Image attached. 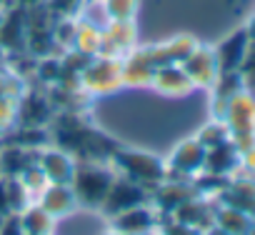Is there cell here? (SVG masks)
Returning a JSON list of instances; mask_svg holds the SVG:
<instances>
[{"label":"cell","instance_id":"1","mask_svg":"<svg viewBox=\"0 0 255 235\" xmlns=\"http://www.w3.org/2000/svg\"><path fill=\"white\" fill-rule=\"evenodd\" d=\"M115 173H120L123 178L133 180L143 188H155L160 185L165 178H168V170H165V163L150 153H143V150H125V148H115L110 153V160Z\"/></svg>","mask_w":255,"mask_h":235},{"label":"cell","instance_id":"2","mask_svg":"<svg viewBox=\"0 0 255 235\" xmlns=\"http://www.w3.org/2000/svg\"><path fill=\"white\" fill-rule=\"evenodd\" d=\"M115 175L118 173L113 170V165H103V163L75 165L70 188H73V193L78 198V205L88 208V210H100V205H103Z\"/></svg>","mask_w":255,"mask_h":235},{"label":"cell","instance_id":"3","mask_svg":"<svg viewBox=\"0 0 255 235\" xmlns=\"http://www.w3.org/2000/svg\"><path fill=\"white\" fill-rule=\"evenodd\" d=\"M80 85L90 95H110L123 88V58L95 55L80 73Z\"/></svg>","mask_w":255,"mask_h":235},{"label":"cell","instance_id":"4","mask_svg":"<svg viewBox=\"0 0 255 235\" xmlns=\"http://www.w3.org/2000/svg\"><path fill=\"white\" fill-rule=\"evenodd\" d=\"M198 45V40L193 35H175L170 40H163V43H153V45H143V48H133L130 58L150 65L153 70L155 68H163V65H180L190 50Z\"/></svg>","mask_w":255,"mask_h":235},{"label":"cell","instance_id":"5","mask_svg":"<svg viewBox=\"0 0 255 235\" xmlns=\"http://www.w3.org/2000/svg\"><path fill=\"white\" fill-rule=\"evenodd\" d=\"M143 203H150V193L148 188L133 183V180H128L123 175H115L103 205H100V215H105L108 220L128 208H135V205H143Z\"/></svg>","mask_w":255,"mask_h":235},{"label":"cell","instance_id":"6","mask_svg":"<svg viewBox=\"0 0 255 235\" xmlns=\"http://www.w3.org/2000/svg\"><path fill=\"white\" fill-rule=\"evenodd\" d=\"M203 165H205V145L198 138H190V140H183L173 150V155L165 163V170H168V178L183 180V178H193L203 173Z\"/></svg>","mask_w":255,"mask_h":235},{"label":"cell","instance_id":"7","mask_svg":"<svg viewBox=\"0 0 255 235\" xmlns=\"http://www.w3.org/2000/svg\"><path fill=\"white\" fill-rule=\"evenodd\" d=\"M180 68L190 78L193 88H213L218 75H220L218 60H215V50L208 48V45H200V43L190 50V55L180 63Z\"/></svg>","mask_w":255,"mask_h":235},{"label":"cell","instance_id":"8","mask_svg":"<svg viewBox=\"0 0 255 235\" xmlns=\"http://www.w3.org/2000/svg\"><path fill=\"white\" fill-rule=\"evenodd\" d=\"M158 225V210L150 203L128 208L118 215L110 218V230L118 235H143V233H153Z\"/></svg>","mask_w":255,"mask_h":235},{"label":"cell","instance_id":"9","mask_svg":"<svg viewBox=\"0 0 255 235\" xmlns=\"http://www.w3.org/2000/svg\"><path fill=\"white\" fill-rule=\"evenodd\" d=\"M138 43V30L133 20H110L103 28V45L98 55H108V58H125Z\"/></svg>","mask_w":255,"mask_h":235},{"label":"cell","instance_id":"10","mask_svg":"<svg viewBox=\"0 0 255 235\" xmlns=\"http://www.w3.org/2000/svg\"><path fill=\"white\" fill-rule=\"evenodd\" d=\"M35 203L40 208H45L55 220H60V218H65V215H70L73 210L80 208L78 205V198H75V193L70 188V183H48L38 193Z\"/></svg>","mask_w":255,"mask_h":235},{"label":"cell","instance_id":"11","mask_svg":"<svg viewBox=\"0 0 255 235\" xmlns=\"http://www.w3.org/2000/svg\"><path fill=\"white\" fill-rule=\"evenodd\" d=\"M250 38L245 33V28L230 33L228 38H223L213 50H215V60H218V70L220 73H238L243 65V58L248 53Z\"/></svg>","mask_w":255,"mask_h":235},{"label":"cell","instance_id":"12","mask_svg":"<svg viewBox=\"0 0 255 235\" xmlns=\"http://www.w3.org/2000/svg\"><path fill=\"white\" fill-rule=\"evenodd\" d=\"M150 88L165 98H183L193 90V83L180 65H163V68H155Z\"/></svg>","mask_w":255,"mask_h":235},{"label":"cell","instance_id":"13","mask_svg":"<svg viewBox=\"0 0 255 235\" xmlns=\"http://www.w3.org/2000/svg\"><path fill=\"white\" fill-rule=\"evenodd\" d=\"M38 165L45 173L48 183H70L75 173V160L65 150H43L38 153Z\"/></svg>","mask_w":255,"mask_h":235},{"label":"cell","instance_id":"14","mask_svg":"<svg viewBox=\"0 0 255 235\" xmlns=\"http://www.w3.org/2000/svg\"><path fill=\"white\" fill-rule=\"evenodd\" d=\"M53 103L48 100V98H38V93H23L20 98H18V123L20 125H43L48 118H50V113H53V108H50Z\"/></svg>","mask_w":255,"mask_h":235},{"label":"cell","instance_id":"15","mask_svg":"<svg viewBox=\"0 0 255 235\" xmlns=\"http://www.w3.org/2000/svg\"><path fill=\"white\" fill-rule=\"evenodd\" d=\"M238 160H240V150L233 145V140H225V143L205 150L203 170L210 173V175H225L228 170H233L238 165Z\"/></svg>","mask_w":255,"mask_h":235},{"label":"cell","instance_id":"16","mask_svg":"<svg viewBox=\"0 0 255 235\" xmlns=\"http://www.w3.org/2000/svg\"><path fill=\"white\" fill-rule=\"evenodd\" d=\"M18 218H20V225H23L25 235H53L55 218L45 208H40L38 203H30L25 210L18 213Z\"/></svg>","mask_w":255,"mask_h":235},{"label":"cell","instance_id":"17","mask_svg":"<svg viewBox=\"0 0 255 235\" xmlns=\"http://www.w3.org/2000/svg\"><path fill=\"white\" fill-rule=\"evenodd\" d=\"M100 45H103V28H98V25H93V23L78 18L70 50H78V53H83V55H88V58H95V55L100 53Z\"/></svg>","mask_w":255,"mask_h":235},{"label":"cell","instance_id":"18","mask_svg":"<svg viewBox=\"0 0 255 235\" xmlns=\"http://www.w3.org/2000/svg\"><path fill=\"white\" fill-rule=\"evenodd\" d=\"M215 225L223 228L230 235H245V233L253 230L250 215L243 213V210H238V208H233V205H225V208L215 210Z\"/></svg>","mask_w":255,"mask_h":235},{"label":"cell","instance_id":"19","mask_svg":"<svg viewBox=\"0 0 255 235\" xmlns=\"http://www.w3.org/2000/svg\"><path fill=\"white\" fill-rule=\"evenodd\" d=\"M153 68L125 55L123 58V88H150L153 83Z\"/></svg>","mask_w":255,"mask_h":235},{"label":"cell","instance_id":"20","mask_svg":"<svg viewBox=\"0 0 255 235\" xmlns=\"http://www.w3.org/2000/svg\"><path fill=\"white\" fill-rule=\"evenodd\" d=\"M30 163H33V158H30V153L23 145H10V148L0 150V170H3L5 178L20 175Z\"/></svg>","mask_w":255,"mask_h":235},{"label":"cell","instance_id":"21","mask_svg":"<svg viewBox=\"0 0 255 235\" xmlns=\"http://www.w3.org/2000/svg\"><path fill=\"white\" fill-rule=\"evenodd\" d=\"M105 13L110 20H135L138 0H103Z\"/></svg>","mask_w":255,"mask_h":235},{"label":"cell","instance_id":"22","mask_svg":"<svg viewBox=\"0 0 255 235\" xmlns=\"http://www.w3.org/2000/svg\"><path fill=\"white\" fill-rule=\"evenodd\" d=\"M195 138H198V140L205 145V150H208V148H215V145H220V143L230 140V133H228V125H225L223 120H215V123L205 125Z\"/></svg>","mask_w":255,"mask_h":235},{"label":"cell","instance_id":"23","mask_svg":"<svg viewBox=\"0 0 255 235\" xmlns=\"http://www.w3.org/2000/svg\"><path fill=\"white\" fill-rule=\"evenodd\" d=\"M15 123H18V98L0 95V133L15 128Z\"/></svg>","mask_w":255,"mask_h":235},{"label":"cell","instance_id":"24","mask_svg":"<svg viewBox=\"0 0 255 235\" xmlns=\"http://www.w3.org/2000/svg\"><path fill=\"white\" fill-rule=\"evenodd\" d=\"M238 73H240V78H243L245 90L255 95V43H250V45H248V53H245L243 65H240V70H238Z\"/></svg>","mask_w":255,"mask_h":235},{"label":"cell","instance_id":"25","mask_svg":"<svg viewBox=\"0 0 255 235\" xmlns=\"http://www.w3.org/2000/svg\"><path fill=\"white\" fill-rule=\"evenodd\" d=\"M0 235H25V233H23V225H20L18 213H13V215H8V218H5L3 228H0Z\"/></svg>","mask_w":255,"mask_h":235},{"label":"cell","instance_id":"26","mask_svg":"<svg viewBox=\"0 0 255 235\" xmlns=\"http://www.w3.org/2000/svg\"><path fill=\"white\" fill-rule=\"evenodd\" d=\"M160 235H200V230H195V228H190V225H183V223H170Z\"/></svg>","mask_w":255,"mask_h":235},{"label":"cell","instance_id":"27","mask_svg":"<svg viewBox=\"0 0 255 235\" xmlns=\"http://www.w3.org/2000/svg\"><path fill=\"white\" fill-rule=\"evenodd\" d=\"M0 213H3V215H13V213H10V203H8V185H5V175L0 178Z\"/></svg>","mask_w":255,"mask_h":235},{"label":"cell","instance_id":"28","mask_svg":"<svg viewBox=\"0 0 255 235\" xmlns=\"http://www.w3.org/2000/svg\"><path fill=\"white\" fill-rule=\"evenodd\" d=\"M38 3H45V0H10V5H18V8H33Z\"/></svg>","mask_w":255,"mask_h":235},{"label":"cell","instance_id":"29","mask_svg":"<svg viewBox=\"0 0 255 235\" xmlns=\"http://www.w3.org/2000/svg\"><path fill=\"white\" fill-rule=\"evenodd\" d=\"M245 33H248L250 43H255V15H250V20H248V25H245Z\"/></svg>","mask_w":255,"mask_h":235},{"label":"cell","instance_id":"30","mask_svg":"<svg viewBox=\"0 0 255 235\" xmlns=\"http://www.w3.org/2000/svg\"><path fill=\"white\" fill-rule=\"evenodd\" d=\"M205 235H230V233H225L223 228H218V225H215V228H210V230H208Z\"/></svg>","mask_w":255,"mask_h":235},{"label":"cell","instance_id":"31","mask_svg":"<svg viewBox=\"0 0 255 235\" xmlns=\"http://www.w3.org/2000/svg\"><path fill=\"white\" fill-rule=\"evenodd\" d=\"M5 218H8V215H3V213H0V228H3V223H5Z\"/></svg>","mask_w":255,"mask_h":235},{"label":"cell","instance_id":"32","mask_svg":"<svg viewBox=\"0 0 255 235\" xmlns=\"http://www.w3.org/2000/svg\"><path fill=\"white\" fill-rule=\"evenodd\" d=\"M3 18H5V10H0V25H3Z\"/></svg>","mask_w":255,"mask_h":235},{"label":"cell","instance_id":"33","mask_svg":"<svg viewBox=\"0 0 255 235\" xmlns=\"http://www.w3.org/2000/svg\"><path fill=\"white\" fill-rule=\"evenodd\" d=\"M143 235H158V233H155V230H153V233H143Z\"/></svg>","mask_w":255,"mask_h":235},{"label":"cell","instance_id":"34","mask_svg":"<svg viewBox=\"0 0 255 235\" xmlns=\"http://www.w3.org/2000/svg\"><path fill=\"white\" fill-rule=\"evenodd\" d=\"M0 178H3V170H0Z\"/></svg>","mask_w":255,"mask_h":235}]
</instances>
